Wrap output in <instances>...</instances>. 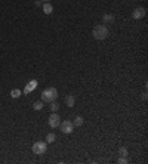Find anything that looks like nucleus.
<instances>
[{"label": "nucleus", "instance_id": "13", "mask_svg": "<svg viewBox=\"0 0 148 164\" xmlns=\"http://www.w3.org/2000/svg\"><path fill=\"white\" fill-rule=\"evenodd\" d=\"M43 101H37V102L33 103V109H36V111H40L41 108H43Z\"/></svg>", "mask_w": 148, "mask_h": 164}, {"label": "nucleus", "instance_id": "1", "mask_svg": "<svg viewBox=\"0 0 148 164\" xmlns=\"http://www.w3.org/2000/svg\"><path fill=\"white\" fill-rule=\"evenodd\" d=\"M58 98V90L55 87H47L40 93V101L43 102H52V101H56Z\"/></svg>", "mask_w": 148, "mask_h": 164}, {"label": "nucleus", "instance_id": "17", "mask_svg": "<svg viewBox=\"0 0 148 164\" xmlns=\"http://www.w3.org/2000/svg\"><path fill=\"white\" fill-rule=\"evenodd\" d=\"M128 161H129L128 157H121V158H119V160H117V163H119V164H126Z\"/></svg>", "mask_w": 148, "mask_h": 164}, {"label": "nucleus", "instance_id": "8", "mask_svg": "<svg viewBox=\"0 0 148 164\" xmlns=\"http://www.w3.org/2000/svg\"><path fill=\"white\" fill-rule=\"evenodd\" d=\"M41 9H43L45 15H50L52 12H54V6H52L49 2H45V3H43V6H41Z\"/></svg>", "mask_w": 148, "mask_h": 164}, {"label": "nucleus", "instance_id": "2", "mask_svg": "<svg viewBox=\"0 0 148 164\" xmlns=\"http://www.w3.org/2000/svg\"><path fill=\"white\" fill-rule=\"evenodd\" d=\"M92 34H94V37L96 40H105L108 37V34H110V31H108V28L105 27L104 24H101V25H96V27L94 28Z\"/></svg>", "mask_w": 148, "mask_h": 164}, {"label": "nucleus", "instance_id": "16", "mask_svg": "<svg viewBox=\"0 0 148 164\" xmlns=\"http://www.w3.org/2000/svg\"><path fill=\"white\" fill-rule=\"evenodd\" d=\"M119 154H120L121 157H128V148H124V146L119 148Z\"/></svg>", "mask_w": 148, "mask_h": 164}, {"label": "nucleus", "instance_id": "5", "mask_svg": "<svg viewBox=\"0 0 148 164\" xmlns=\"http://www.w3.org/2000/svg\"><path fill=\"white\" fill-rule=\"evenodd\" d=\"M59 123H61V117L58 116V112H52L50 117H49V126L52 129H56V127H59Z\"/></svg>", "mask_w": 148, "mask_h": 164}, {"label": "nucleus", "instance_id": "9", "mask_svg": "<svg viewBox=\"0 0 148 164\" xmlns=\"http://www.w3.org/2000/svg\"><path fill=\"white\" fill-rule=\"evenodd\" d=\"M65 103H67L68 108H73L74 103H76V99H74V96L73 95H68L67 98H65Z\"/></svg>", "mask_w": 148, "mask_h": 164}, {"label": "nucleus", "instance_id": "3", "mask_svg": "<svg viewBox=\"0 0 148 164\" xmlns=\"http://www.w3.org/2000/svg\"><path fill=\"white\" fill-rule=\"evenodd\" d=\"M46 151H47V144L43 142V141H39V142H36L33 145V152L36 155H43Z\"/></svg>", "mask_w": 148, "mask_h": 164}, {"label": "nucleus", "instance_id": "7", "mask_svg": "<svg viewBox=\"0 0 148 164\" xmlns=\"http://www.w3.org/2000/svg\"><path fill=\"white\" fill-rule=\"evenodd\" d=\"M37 84H39V83H37V80H30V82L27 83V86L24 87V92H22V93H24V95H28V93H31V92H33V90L37 87Z\"/></svg>", "mask_w": 148, "mask_h": 164}, {"label": "nucleus", "instance_id": "14", "mask_svg": "<svg viewBox=\"0 0 148 164\" xmlns=\"http://www.w3.org/2000/svg\"><path fill=\"white\" fill-rule=\"evenodd\" d=\"M49 103H50V109H52V112H58V109H59V103L55 102V101H52V102H49Z\"/></svg>", "mask_w": 148, "mask_h": 164}, {"label": "nucleus", "instance_id": "10", "mask_svg": "<svg viewBox=\"0 0 148 164\" xmlns=\"http://www.w3.org/2000/svg\"><path fill=\"white\" fill-rule=\"evenodd\" d=\"M114 16L111 14H105L104 16H102V21H104V24H111V22H114Z\"/></svg>", "mask_w": 148, "mask_h": 164}, {"label": "nucleus", "instance_id": "15", "mask_svg": "<svg viewBox=\"0 0 148 164\" xmlns=\"http://www.w3.org/2000/svg\"><path fill=\"white\" fill-rule=\"evenodd\" d=\"M21 95H22V93H21V90H20V89H14L12 92H11V96H12L14 99H16V98H20Z\"/></svg>", "mask_w": 148, "mask_h": 164}, {"label": "nucleus", "instance_id": "12", "mask_svg": "<svg viewBox=\"0 0 148 164\" xmlns=\"http://www.w3.org/2000/svg\"><path fill=\"white\" fill-rule=\"evenodd\" d=\"M55 141H56V136H55V133H49L46 136V144H54Z\"/></svg>", "mask_w": 148, "mask_h": 164}, {"label": "nucleus", "instance_id": "18", "mask_svg": "<svg viewBox=\"0 0 148 164\" xmlns=\"http://www.w3.org/2000/svg\"><path fill=\"white\" fill-rule=\"evenodd\" d=\"M45 2H49V0H45Z\"/></svg>", "mask_w": 148, "mask_h": 164}, {"label": "nucleus", "instance_id": "11", "mask_svg": "<svg viewBox=\"0 0 148 164\" xmlns=\"http://www.w3.org/2000/svg\"><path fill=\"white\" fill-rule=\"evenodd\" d=\"M83 121H85V120H83V117H81V116H77L76 118H74V121H73L74 127H80L81 124H83Z\"/></svg>", "mask_w": 148, "mask_h": 164}, {"label": "nucleus", "instance_id": "6", "mask_svg": "<svg viewBox=\"0 0 148 164\" xmlns=\"http://www.w3.org/2000/svg\"><path fill=\"white\" fill-rule=\"evenodd\" d=\"M145 14H147V9L145 7H135L133 12H132V16H133V19H142L144 16H145Z\"/></svg>", "mask_w": 148, "mask_h": 164}, {"label": "nucleus", "instance_id": "4", "mask_svg": "<svg viewBox=\"0 0 148 164\" xmlns=\"http://www.w3.org/2000/svg\"><path fill=\"white\" fill-rule=\"evenodd\" d=\"M59 129H61L62 133L70 135V133H73L74 124H73V121H70V120H64V121H61V123H59Z\"/></svg>", "mask_w": 148, "mask_h": 164}]
</instances>
